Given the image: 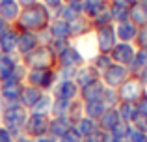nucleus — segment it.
<instances>
[{"instance_id":"20e7f679","label":"nucleus","mask_w":147,"mask_h":142,"mask_svg":"<svg viewBox=\"0 0 147 142\" xmlns=\"http://www.w3.org/2000/svg\"><path fill=\"white\" fill-rule=\"evenodd\" d=\"M21 62L24 64L26 69H49L56 67V54L50 51L49 45H39L36 51L22 56Z\"/></svg>"},{"instance_id":"f3484780","label":"nucleus","mask_w":147,"mask_h":142,"mask_svg":"<svg viewBox=\"0 0 147 142\" xmlns=\"http://www.w3.org/2000/svg\"><path fill=\"white\" fill-rule=\"evenodd\" d=\"M110 7V0H84L82 4V15L88 17L90 21H93L95 17H99L100 13Z\"/></svg>"},{"instance_id":"6ab92c4d","label":"nucleus","mask_w":147,"mask_h":142,"mask_svg":"<svg viewBox=\"0 0 147 142\" xmlns=\"http://www.w3.org/2000/svg\"><path fill=\"white\" fill-rule=\"evenodd\" d=\"M49 32L52 39H61V41H71V28H69V22L61 21V19L52 17L49 24Z\"/></svg>"},{"instance_id":"a211bd4d","label":"nucleus","mask_w":147,"mask_h":142,"mask_svg":"<svg viewBox=\"0 0 147 142\" xmlns=\"http://www.w3.org/2000/svg\"><path fill=\"white\" fill-rule=\"evenodd\" d=\"M99 79H100V73L91 64H84L82 67H78V71L75 75V82L78 84V88H84V86H88V84L95 82Z\"/></svg>"},{"instance_id":"cd10ccee","label":"nucleus","mask_w":147,"mask_h":142,"mask_svg":"<svg viewBox=\"0 0 147 142\" xmlns=\"http://www.w3.org/2000/svg\"><path fill=\"white\" fill-rule=\"evenodd\" d=\"M129 21L134 24H147V4L144 2H134L129 10Z\"/></svg>"},{"instance_id":"5701e85b","label":"nucleus","mask_w":147,"mask_h":142,"mask_svg":"<svg viewBox=\"0 0 147 142\" xmlns=\"http://www.w3.org/2000/svg\"><path fill=\"white\" fill-rule=\"evenodd\" d=\"M119 112V118L121 122L132 125L136 122V118L140 116V109H138V103H129V101H119V105L115 107Z\"/></svg>"},{"instance_id":"f8f14e48","label":"nucleus","mask_w":147,"mask_h":142,"mask_svg":"<svg viewBox=\"0 0 147 142\" xmlns=\"http://www.w3.org/2000/svg\"><path fill=\"white\" fill-rule=\"evenodd\" d=\"M24 88V82H17V80H0V99L2 103H19L21 99V92Z\"/></svg>"},{"instance_id":"7c9ffc66","label":"nucleus","mask_w":147,"mask_h":142,"mask_svg":"<svg viewBox=\"0 0 147 142\" xmlns=\"http://www.w3.org/2000/svg\"><path fill=\"white\" fill-rule=\"evenodd\" d=\"M52 103H54L52 94H43L39 97V101L34 105V109L30 110V112H34V114H43V116H50V112H52Z\"/></svg>"},{"instance_id":"a18cd8bd","label":"nucleus","mask_w":147,"mask_h":142,"mask_svg":"<svg viewBox=\"0 0 147 142\" xmlns=\"http://www.w3.org/2000/svg\"><path fill=\"white\" fill-rule=\"evenodd\" d=\"M13 142H36L34 139H30V137H26V135H21V137H17Z\"/></svg>"},{"instance_id":"423d86ee","label":"nucleus","mask_w":147,"mask_h":142,"mask_svg":"<svg viewBox=\"0 0 147 142\" xmlns=\"http://www.w3.org/2000/svg\"><path fill=\"white\" fill-rule=\"evenodd\" d=\"M49 125H50V116L30 112L28 120H26V124H24V129H22V135L37 140V139H41V137L49 135Z\"/></svg>"},{"instance_id":"393cba45","label":"nucleus","mask_w":147,"mask_h":142,"mask_svg":"<svg viewBox=\"0 0 147 142\" xmlns=\"http://www.w3.org/2000/svg\"><path fill=\"white\" fill-rule=\"evenodd\" d=\"M22 7L17 4V0H9V2H2L0 4V17L4 19L6 22H9L11 26L17 22L19 15H21Z\"/></svg>"},{"instance_id":"6e6552de","label":"nucleus","mask_w":147,"mask_h":142,"mask_svg":"<svg viewBox=\"0 0 147 142\" xmlns=\"http://www.w3.org/2000/svg\"><path fill=\"white\" fill-rule=\"evenodd\" d=\"M129 77H130V69H129V67L119 66V64H112V66L100 75V80H102V84L106 88H114V90H117V88L121 86Z\"/></svg>"},{"instance_id":"a878e982","label":"nucleus","mask_w":147,"mask_h":142,"mask_svg":"<svg viewBox=\"0 0 147 142\" xmlns=\"http://www.w3.org/2000/svg\"><path fill=\"white\" fill-rule=\"evenodd\" d=\"M97 124H99V129H102V131H106V133L114 131L115 125L121 124V118H119L117 109H106V112L99 118Z\"/></svg>"},{"instance_id":"1a4fd4ad","label":"nucleus","mask_w":147,"mask_h":142,"mask_svg":"<svg viewBox=\"0 0 147 142\" xmlns=\"http://www.w3.org/2000/svg\"><path fill=\"white\" fill-rule=\"evenodd\" d=\"M84 64H86V60L82 58V54L76 51V47L73 43L69 45L61 54L56 56V69L58 71L60 69H78Z\"/></svg>"},{"instance_id":"4be33fe9","label":"nucleus","mask_w":147,"mask_h":142,"mask_svg":"<svg viewBox=\"0 0 147 142\" xmlns=\"http://www.w3.org/2000/svg\"><path fill=\"white\" fill-rule=\"evenodd\" d=\"M82 4H61V6L58 7L52 15L56 19L65 21V22H71V21H75L76 17H80V15H82Z\"/></svg>"},{"instance_id":"4c0bfd02","label":"nucleus","mask_w":147,"mask_h":142,"mask_svg":"<svg viewBox=\"0 0 147 142\" xmlns=\"http://www.w3.org/2000/svg\"><path fill=\"white\" fill-rule=\"evenodd\" d=\"M58 142H82V137H80L78 133L71 127L67 133H65V135H61L60 139H58Z\"/></svg>"},{"instance_id":"c03bdc74","label":"nucleus","mask_w":147,"mask_h":142,"mask_svg":"<svg viewBox=\"0 0 147 142\" xmlns=\"http://www.w3.org/2000/svg\"><path fill=\"white\" fill-rule=\"evenodd\" d=\"M138 79H140L142 82H144V86L147 84V67H145V69H142L140 73H138Z\"/></svg>"},{"instance_id":"3c124183","label":"nucleus","mask_w":147,"mask_h":142,"mask_svg":"<svg viewBox=\"0 0 147 142\" xmlns=\"http://www.w3.org/2000/svg\"><path fill=\"white\" fill-rule=\"evenodd\" d=\"M0 58H2V49H0Z\"/></svg>"},{"instance_id":"72a5a7b5","label":"nucleus","mask_w":147,"mask_h":142,"mask_svg":"<svg viewBox=\"0 0 147 142\" xmlns=\"http://www.w3.org/2000/svg\"><path fill=\"white\" fill-rule=\"evenodd\" d=\"M100 101L106 105V109H115L119 105V95H117V90L114 88H104V94H102V99Z\"/></svg>"},{"instance_id":"aec40b11","label":"nucleus","mask_w":147,"mask_h":142,"mask_svg":"<svg viewBox=\"0 0 147 142\" xmlns=\"http://www.w3.org/2000/svg\"><path fill=\"white\" fill-rule=\"evenodd\" d=\"M43 94H45V92H41L39 88L30 86V84H24V88H22V92H21V99H19V103H21V105L30 112Z\"/></svg>"},{"instance_id":"58836bf2","label":"nucleus","mask_w":147,"mask_h":142,"mask_svg":"<svg viewBox=\"0 0 147 142\" xmlns=\"http://www.w3.org/2000/svg\"><path fill=\"white\" fill-rule=\"evenodd\" d=\"M136 41L142 49H147V24H144L142 28H138V36H136Z\"/></svg>"},{"instance_id":"bb28decb","label":"nucleus","mask_w":147,"mask_h":142,"mask_svg":"<svg viewBox=\"0 0 147 142\" xmlns=\"http://www.w3.org/2000/svg\"><path fill=\"white\" fill-rule=\"evenodd\" d=\"M21 64V56H9V54H2L0 58V80H6L13 75L15 67Z\"/></svg>"},{"instance_id":"412c9836","label":"nucleus","mask_w":147,"mask_h":142,"mask_svg":"<svg viewBox=\"0 0 147 142\" xmlns=\"http://www.w3.org/2000/svg\"><path fill=\"white\" fill-rule=\"evenodd\" d=\"M71 127H73V124H71V120H69L67 116H50L49 135L54 137V139L58 140L61 135H65Z\"/></svg>"},{"instance_id":"b1692460","label":"nucleus","mask_w":147,"mask_h":142,"mask_svg":"<svg viewBox=\"0 0 147 142\" xmlns=\"http://www.w3.org/2000/svg\"><path fill=\"white\" fill-rule=\"evenodd\" d=\"M115 36H117V41H121V43H130L138 36V26L130 21L119 22V24H115Z\"/></svg>"},{"instance_id":"37998d69","label":"nucleus","mask_w":147,"mask_h":142,"mask_svg":"<svg viewBox=\"0 0 147 142\" xmlns=\"http://www.w3.org/2000/svg\"><path fill=\"white\" fill-rule=\"evenodd\" d=\"M39 0H17V4L21 7H28V6H34V4H37Z\"/></svg>"},{"instance_id":"49530a36","label":"nucleus","mask_w":147,"mask_h":142,"mask_svg":"<svg viewBox=\"0 0 147 142\" xmlns=\"http://www.w3.org/2000/svg\"><path fill=\"white\" fill-rule=\"evenodd\" d=\"M36 142H58L54 137H50V135H47V137H41V139H37Z\"/></svg>"},{"instance_id":"2eb2a0df","label":"nucleus","mask_w":147,"mask_h":142,"mask_svg":"<svg viewBox=\"0 0 147 142\" xmlns=\"http://www.w3.org/2000/svg\"><path fill=\"white\" fill-rule=\"evenodd\" d=\"M69 28H71V41L80 39V37H84V36H88V34L93 32L91 21L88 17H84V15H80V17H76L75 21L69 22Z\"/></svg>"},{"instance_id":"dca6fc26","label":"nucleus","mask_w":147,"mask_h":142,"mask_svg":"<svg viewBox=\"0 0 147 142\" xmlns=\"http://www.w3.org/2000/svg\"><path fill=\"white\" fill-rule=\"evenodd\" d=\"M104 84L102 80H95V82L88 84V86L80 88V101L82 103H90V101H100L102 99V94H104Z\"/></svg>"},{"instance_id":"9b49d317","label":"nucleus","mask_w":147,"mask_h":142,"mask_svg":"<svg viewBox=\"0 0 147 142\" xmlns=\"http://www.w3.org/2000/svg\"><path fill=\"white\" fill-rule=\"evenodd\" d=\"M110 56H112V62H114V64H119V66L129 67L130 64L134 62L136 49L132 47V43H121V41H117V45L112 49Z\"/></svg>"},{"instance_id":"8fccbe9b","label":"nucleus","mask_w":147,"mask_h":142,"mask_svg":"<svg viewBox=\"0 0 147 142\" xmlns=\"http://www.w3.org/2000/svg\"><path fill=\"white\" fill-rule=\"evenodd\" d=\"M2 2H9V0H0V4H2Z\"/></svg>"},{"instance_id":"603ef678","label":"nucleus","mask_w":147,"mask_h":142,"mask_svg":"<svg viewBox=\"0 0 147 142\" xmlns=\"http://www.w3.org/2000/svg\"><path fill=\"white\" fill-rule=\"evenodd\" d=\"M145 116H147V114H145Z\"/></svg>"},{"instance_id":"f03ea898","label":"nucleus","mask_w":147,"mask_h":142,"mask_svg":"<svg viewBox=\"0 0 147 142\" xmlns=\"http://www.w3.org/2000/svg\"><path fill=\"white\" fill-rule=\"evenodd\" d=\"M28 114L30 112L21 103H4L0 124L6 129H9L11 135L17 139V137L22 135V129H24V124H26V120H28Z\"/></svg>"},{"instance_id":"9d476101","label":"nucleus","mask_w":147,"mask_h":142,"mask_svg":"<svg viewBox=\"0 0 147 142\" xmlns=\"http://www.w3.org/2000/svg\"><path fill=\"white\" fill-rule=\"evenodd\" d=\"M54 99H63V101H76L80 99V88L75 80H65L60 79L54 86V90L50 92Z\"/></svg>"},{"instance_id":"7ed1b4c3","label":"nucleus","mask_w":147,"mask_h":142,"mask_svg":"<svg viewBox=\"0 0 147 142\" xmlns=\"http://www.w3.org/2000/svg\"><path fill=\"white\" fill-rule=\"evenodd\" d=\"M58 80H60V75H58L56 67H49V69H28L24 84L36 86L41 92H45V94H50Z\"/></svg>"},{"instance_id":"39448f33","label":"nucleus","mask_w":147,"mask_h":142,"mask_svg":"<svg viewBox=\"0 0 147 142\" xmlns=\"http://www.w3.org/2000/svg\"><path fill=\"white\" fill-rule=\"evenodd\" d=\"M119 101H129V103H138L145 95V86L136 75H130L121 86L117 88Z\"/></svg>"},{"instance_id":"ddd939ff","label":"nucleus","mask_w":147,"mask_h":142,"mask_svg":"<svg viewBox=\"0 0 147 142\" xmlns=\"http://www.w3.org/2000/svg\"><path fill=\"white\" fill-rule=\"evenodd\" d=\"M39 36L34 32H21L19 30V41H17V52L19 56H26L30 54L32 51H36L37 47H39Z\"/></svg>"},{"instance_id":"09e8293b","label":"nucleus","mask_w":147,"mask_h":142,"mask_svg":"<svg viewBox=\"0 0 147 142\" xmlns=\"http://www.w3.org/2000/svg\"><path fill=\"white\" fill-rule=\"evenodd\" d=\"M2 109H4V103H2V99H0V120H2Z\"/></svg>"},{"instance_id":"f257e3e1","label":"nucleus","mask_w":147,"mask_h":142,"mask_svg":"<svg viewBox=\"0 0 147 142\" xmlns=\"http://www.w3.org/2000/svg\"><path fill=\"white\" fill-rule=\"evenodd\" d=\"M52 11L49 7H45L41 2L34 4V6L28 7H22L21 15H19L17 22H15V28L21 30V32H34V34H39L43 30L49 28L50 21H52Z\"/></svg>"},{"instance_id":"473e14b6","label":"nucleus","mask_w":147,"mask_h":142,"mask_svg":"<svg viewBox=\"0 0 147 142\" xmlns=\"http://www.w3.org/2000/svg\"><path fill=\"white\" fill-rule=\"evenodd\" d=\"M90 64H91V66H93L95 69H97V71L100 73V75H102V73L106 71V69H108V67H110L114 62H112V56H110V54H104V52H99V54L95 56V58L91 60Z\"/></svg>"},{"instance_id":"a19ab883","label":"nucleus","mask_w":147,"mask_h":142,"mask_svg":"<svg viewBox=\"0 0 147 142\" xmlns=\"http://www.w3.org/2000/svg\"><path fill=\"white\" fill-rule=\"evenodd\" d=\"M39 2L43 4L45 7H49V10H50V11L54 13V11H56L58 7L61 6V4H63V0H39Z\"/></svg>"},{"instance_id":"4468645a","label":"nucleus","mask_w":147,"mask_h":142,"mask_svg":"<svg viewBox=\"0 0 147 142\" xmlns=\"http://www.w3.org/2000/svg\"><path fill=\"white\" fill-rule=\"evenodd\" d=\"M17 41H19V30L15 28V26H11L6 34L0 36V49H2V54L19 56V52H17Z\"/></svg>"},{"instance_id":"f704fd0d","label":"nucleus","mask_w":147,"mask_h":142,"mask_svg":"<svg viewBox=\"0 0 147 142\" xmlns=\"http://www.w3.org/2000/svg\"><path fill=\"white\" fill-rule=\"evenodd\" d=\"M73 101H63V99H54L52 103V112L50 116H67L69 107H71Z\"/></svg>"},{"instance_id":"0eeeda50","label":"nucleus","mask_w":147,"mask_h":142,"mask_svg":"<svg viewBox=\"0 0 147 142\" xmlns=\"http://www.w3.org/2000/svg\"><path fill=\"white\" fill-rule=\"evenodd\" d=\"M95 32V39H97V47L99 52H104V54H110L112 49L117 45V36H115V24L110 22V24H102L93 28Z\"/></svg>"},{"instance_id":"79ce46f5","label":"nucleus","mask_w":147,"mask_h":142,"mask_svg":"<svg viewBox=\"0 0 147 142\" xmlns=\"http://www.w3.org/2000/svg\"><path fill=\"white\" fill-rule=\"evenodd\" d=\"M9 28H11V24H9V22H6L2 17H0V36H2V34H6Z\"/></svg>"},{"instance_id":"c756f323","label":"nucleus","mask_w":147,"mask_h":142,"mask_svg":"<svg viewBox=\"0 0 147 142\" xmlns=\"http://www.w3.org/2000/svg\"><path fill=\"white\" fill-rule=\"evenodd\" d=\"M129 6L121 2H110V15H112V22L119 24V22H127L129 21Z\"/></svg>"},{"instance_id":"2f4dec72","label":"nucleus","mask_w":147,"mask_h":142,"mask_svg":"<svg viewBox=\"0 0 147 142\" xmlns=\"http://www.w3.org/2000/svg\"><path fill=\"white\" fill-rule=\"evenodd\" d=\"M106 112V105L102 101H90V103H84V116L91 118V120L99 122V118Z\"/></svg>"},{"instance_id":"c85d7f7f","label":"nucleus","mask_w":147,"mask_h":142,"mask_svg":"<svg viewBox=\"0 0 147 142\" xmlns=\"http://www.w3.org/2000/svg\"><path fill=\"white\" fill-rule=\"evenodd\" d=\"M73 129H75L84 140L88 135H91L95 129H99V124L95 120H91V118H88V116H82L80 120H76L75 124H73Z\"/></svg>"},{"instance_id":"e433bc0d","label":"nucleus","mask_w":147,"mask_h":142,"mask_svg":"<svg viewBox=\"0 0 147 142\" xmlns=\"http://www.w3.org/2000/svg\"><path fill=\"white\" fill-rule=\"evenodd\" d=\"M69 45H71V41H61V39H52V41H50V45H49V47H50V51H52L54 54L58 56V54H61V52H63L65 49L69 47Z\"/></svg>"},{"instance_id":"ea45409f","label":"nucleus","mask_w":147,"mask_h":142,"mask_svg":"<svg viewBox=\"0 0 147 142\" xmlns=\"http://www.w3.org/2000/svg\"><path fill=\"white\" fill-rule=\"evenodd\" d=\"M13 140H15V137L11 135V131L0 124V142H13Z\"/></svg>"},{"instance_id":"c9c22d12","label":"nucleus","mask_w":147,"mask_h":142,"mask_svg":"<svg viewBox=\"0 0 147 142\" xmlns=\"http://www.w3.org/2000/svg\"><path fill=\"white\" fill-rule=\"evenodd\" d=\"M82 142H112V137L110 133L102 131V129H95L91 135H88Z\"/></svg>"},{"instance_id":"de8ad7c7","label":"nucleus","mask_w":147,"mask_h":142,"mask_svg":"<svg viewBox=\"0 0 147 142\" xmlns=\"http://www.w3.org/2000/svg\"><path fill=\"white\" fill-rule=\"evenodd\" d=\"M84 0H63V4H82Z\"/></svg>"}]
</instances>
